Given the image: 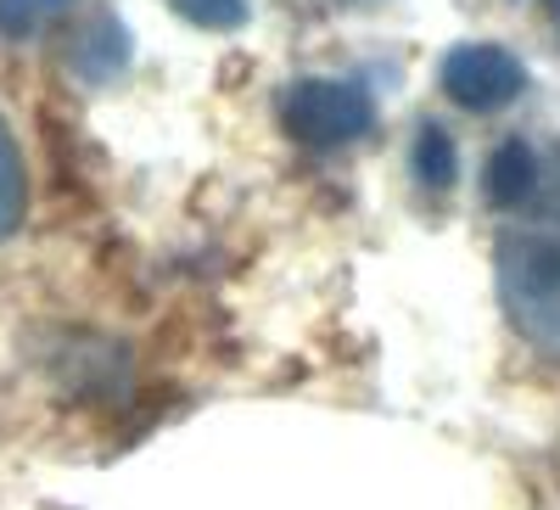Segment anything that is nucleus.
<instances>
[{"instance_id":"7ed1b4c3","label":"nucleus","mask_w":560,"mask_h":510,"mask_svg":"<svg viewBox=\"0 0 560 510\" xmlns=\"http://www.w3.org/2000/svg\"><path fill=\"white\" fill-rule=\"evenodd\" d=\"M538 185H544V163H538L533 141L510 135L504 147H493V158H488V197H493V208H527L538 197Z\"/></svg>"},{"instance_id":"0eeeda50","label":"nucleus","mask_w":560,"mask_h":510,"mask_svg":"<svg viewBox=\"0 0 560 510\" xmlns=\"http://www.w3.org/2000/svg\"><path fill=\"white\" fill-rule=\"evenodd\" d=\"M168 7L185 18V23H197V28H213V34H224V28H236L242 18H247V0H168Z\"/></svg>"},{"instance_id":"39448f33","label":"nucleus","mask_w":560,"mask_h":510,"mask_svg":"<svg viewBox=\"0 0 560 510\" xmlns=\"http://www.w3.org/2000/svg\"><path fill=\"white\" fill-rule=\"evenodd\" d=\"M23 202H28V174H23V158H18V141H12L7 118H0V236L18 230Z\"/></svg>"},{"instance_id":"423d86ee","label":"nucleus","mask_w":560,"mask_h":510,"mask_svg":"<svg viewBox=\"0 0 560 510\" xmlns=\"http://www.w3.org/2000/svg\"><path fill=\"white\" fill-rule=\"evenodd\" d=\"M73 0H0V34L7 39H34L45 34Z\"/></svg>"},{"instance_id":"6e6552de","label":"nucleus","mask_w":560,"mask_h":510,"mask_svg":"<svg viewBox=\"0 0 560 510\" xmlns=\"http://www.w3.org/2000/svg\"><path fill=\"white\" fill-rule=\"evenodd\" d=\"M555 179H560V174H555Z\"/></svg>"},{"instance_id":"f03ea898","label":"nucleus","mask_w":560,"mask_h":510,"mask_svg":"<svg viewBox=\"0 0 560 510\" xmlns=\"http://www.w3.org/2000/svg\"><path fill=\"white\" fill-rule=\"evenodd\" d=\"M527 90V68L493 39H465L443 57V96L465 113H493Z\"/></svg>"},{"instance_id":"f257e3e1","label":"nucleus","mask_w":560,"mask_h":510,"mask_svg":"<svg viewBox=\"0 0 560 510\" xmlns=\"http://www.w3.org/2000/svg\"><path fill=\"white\" fill-rule=\"evenodd\" d=\"M280 129L303 147H348L376 129V102L353 79H298L280 96Z\"/></svg>"},{"instance_id":"20e7f679","label":"nucleus","mask_w":560,"mask_h":510,"mask_svg":"<svg viewBox=\"0 0 560 510\" xmlns=\"http://www.w3.org/2000/svg\"><path fill=\"white\" fill-rule=\"evenodd\" d=\"M409 163H415V174L427 179L432 192H443V185L459 174V152H454V141H448V129H438V124H420Z\"/></svg>"}]
</instances>
